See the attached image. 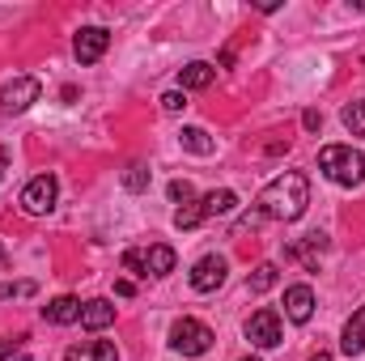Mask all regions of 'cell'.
<instances>
[{
    "instance_id": "obj_1",
    "label": "cell",
    "mask_w": 365,
    "mask_h": 361,
    "mask_svg": "<svg viewBox=\"0 0 365 361\" xmlns=\"http://www.w3.org/2000/svg\"><path fill=\"white\" fill-rule=\"evenodd\" d=\"M306 204H310V183H306V175H302V171H284V175H276V179L259 191L255 208L238 221L234 234L255 230L259 221H297V217L306 213Z\"/></svg>"
},
{
    "instance_id": "obj_2",
    "label": "cell",
    "mask_w": 365,
    "mask_h": 361,
    "mask_svg": "<svg viewBox=\"0 0 365 361\" xmlns=\"http://www.w3.org/2000/svg\"><path fill=\"white\" fill-rule=\"evenodd\" d=\"M319 171L340 187H361L365 183V158L353 145H323L319 149Z\"/></svg>"
},
{
    "instance_id": "obj_3",
    "label": "cell",
    "mask_w": 365,
    "mask_h": 361,
    "mask_svg": "<svg viewBox=\"0 0 365 361\" xmlns=\"http://www.w3.org/2000/svg\"><path fill=\"white\" fill-rule=\"evenodd\" d=\"M234 208H238V191L221 187V191H208V195L182 204L179 213H175V225H179V230H195L200 221H208V217H230Z\"/></svg>"
},
{
    "instance_id": "obj_4",
    "label": "cell",
    "mask_w": 365,
    "mask_h": 361,
    "mask_svg": "<svg viewBox=\"0 0 365 361\" xmlns=\"http://www.w3.org/2000/svg\"><path fill=\"white\" fill-rule=\"evenodd\" d=\"M128 272L136 276H170L175 272V251L166 243H153V247H128L123 260H119Z\"/></svg>"
},
{
    "instance_id": "obj_5",
    "label": "cell",
    "mask_w": 365,
    "mask_h": 361,
    "mask_svg": "<svg viewBox=\"0 0 365 361\" xmlns=\"http://www.w3.org/2000/svg\"><path fill=\"white\" fill-rule=\"evenodd\" d=\"M212 345H217V336H212L208 323H200V319H175V327H170V349H179L182 357H204Z\"/></svg>"
},
{
    "instance_id": "obj_6",
    "label": "cell",
    "mask_w": 365,
    "mask_h": 361,
    "mask_svg": "<svg viewBox=\"0 0 365 361\" xmlns=\"http://www.w3.org/2000/svg\"><path fill=\"white\" fill-rule=\"evenodd\" d=\"M56 195H60L56 175H34V179L26 183V191H21V213L43 217V213H51V208H56Z\"/></svg>"
},
{
    "instance_id": "obj_7",
    "label": "cell",
    "mask_w": 365,
    "mask_h": 361,
    "mask_svg": "<svg viewBox=\"0 0 365 361\" xmlns=\"http://www.w3.org/2000/svg\"><path fill=\"white\" fill-rule=\"evenodd\" d=\"M38 93H43L38 77H13V81L0 90V111H4V115H21V111H30V106L38 102Z\"/></svg>"
},
{
    "instance_id": "obj_8",
    "label": "cell",
    "mask_w": 365,
    "mask_h": 361,
    "mask_svg": "<svg viewBox=\"0 0 365 361\" xmlns=\"http://www.w3.org/2000/svg\"><path fill=\"white\" fill-rule=\"evenodd\" d=\"M247 340H251L255 349H276V345L284 340L280 315H276V310H255V315L247 319Z\"/></svg>"
},
{
    "instance_id": "obj_9",
    "label": "cell",
    "mask_w": 365,
    "mask_h": 361,
    "mask_svg": "<svg viewBox=\"0 0 365 361\" xmlns=\"http://www.w3.org/2000/svg\"><path fill=\"white\" fill-rule=\"evenodd\" d=\"M225 276H230V260H225V255H204V260L191 268V289H195V293H212V289L225 285Z\"/></svg>"
},
{
    "instance_id": "obj_10",
    "label": "cell",
    "mask_w": 365,
    "mask_h": 361,
    "mask_svg": "<svg viewBox=\"0 0 365 361\" xmlns=\"http://www.w3.org/2000/svg\"><path fill=\"white\" fill-rule=\"evenodd\" d=\"M106 47H110V34H106L102 26H86V30L73 39V51H77L81 64H98V60L106 56Z\"/></svg>"
},
{
    "instance_id": "obj_11",
    "label": "cell",
    "mask_w": 365,
    "mask_h": 361,
    "mask_svg": "<svg viewBox=\"0 0 365 361\" xmlns=\"http://www.w3.org/2000/svg\"><path fill=\"white\" fill-rule=\"evenodd\" d=\"M327 251V234H319V230H310V234H302V238H293L289 243V260H297L302 268H319V255Z\"/></svg>"
},
{
    "instance_id": "obj_12",
    "label": "cell",
    "mask_w": 365,
    "mask_h": 361,
    "mask_svg": "<svg viewBox=\"0 0 365 361\" xmlns=\"http://www.w3.org/2000/svg\"><path fill=\"white\" fill-rule=\"evenodd\" d=\"M314 315V289L310 285H289L284 289V319L289 323H310Z\"/></svg>"
},
{
    "instance_id": "obj_13",
    "label": "cell",
    "mask_w": 365,
    "mask_h": 361,
    "mask_svg": "<svg viewBox=\"0 0 365 361\" xmlns=\"http://www.w3.org/2000/svg\"><path fill=\"white\" fill-rule=\"evenodd\" d=\"M64 361H119V349L110 340H86V345L64 349Z\"/></svg>"
},
{
    "instance_id": "obj_14",
    "label": "cell",
    "mask_w": 365,
    "mask_h": 361,
    "mask_svg": "<svg viewBox=\"0 0 365 361\" xmlns=\"http://www.w3.org/2000/svg\"><path fill=\"white\" fill-rule=\"evenodd\" d=\"M115 323V306L106 298H93V302H81V327L86 332H102Z\"/></svg>"
},
{
    "instance_id": "obj_15",
    "label": "cell",
    "mask_w": 365,
    "mask_h": 361,
    "mask_svg": "<svg viewBox=\"0 0 365 361\" xmlns=\"http://www.w3.org/2000/svg\"><path fill=\"white\" fill-rule=\"evenodd\" d=\"M340 353L344 357H361L365 353V306L344 323V336H340Z\"/></svg>"
},
{
    "instance_id": "obj_16",
    "label": "cell",
    "mask_w": 365,
    "mask_h": 361,
    "mask_svg": "<svg viewBox=\"0 0 365 361\" xmlns=\"http://www.w3.org/2000/svg\"><path fill=\"white\" fill-rule=\"evenodd\" d=\"M43 319H47V323H60V327H64V323H77V319H81V302H77L73 293H64V298H56V302L43 306Z\"/></svg>"
},
{
    "instance_id": "obj_17",
    "label": "cell",
    "mask_w": 365,
    "mask_h": 361,
    "mask_svg": "<svg viewBox=\"0 0 365 361\" xmlns=\"http://www.w3.org/2000/svg\"><path fill=\"white\" fill-rule=\"evenodd\" d=\"M212 77H217V68H212V64H204V60H191L187 68H179L182 93H187V90H208V86H212Z\"/></svg>"
},
{
    "instance_id": "obj_18",
    "label": "cell",
    "mask_w": 365,
    "mask_h": 361,
    "mask_svg": "<svg viewBox=\"0 0 365 361\" xmlns=\"http://www.w3.org/2000/svg\"><path fill=\"white\" fill-rule=\"evenodd\" d=\"M179 145L187 149V153H195V158H208V153L217 149V141H212L204 128H182V132H179Z\"/></svg>"
},
{
    "instance_id": "obj_19",
    "label": "cell",
    "mask_w": 365,
    "mask_h": 361,
    "mask_svg": "<svg viewBox=\"0 0 365 361\" xmlns=\"http://www.w3.org/2000/svg\"><path fill=\"white\" fill-rule=\"evenodd\" d=\"M276 280H280V268H276V264H259V268L251 272L247 289H251V293H268V289H272Z\"/></svg>"
},
{
    "instance_id": "obj_20",
    "label": "cell",
    "mask_w": 365,
    "mask_h": 361,
    "mask_svg": "<svg viewBox=\"0 0 365 361\" xmlns=\"http://www.w3.org/2000/svg\"><path fill=\"white\" fill-rule=\"evenodd\" d=\"M340 119H344V128H349L353 136H365V102H349V106L340 111Z\"/></svg>"
},
{
    "instance_id": "obj_21",
    "label": "cell",
    "mask_w": 365,
    "mask_h": 361,
    "mask_svg": "<svg viewBox=\"0 0 365 361\" xmlns=\"http://www.w3.org/2000/svg\"><path fill=\"white\" fill-rule=\"evenodd\" d=\"M30 293H38L34 280H4L0 285V298H30Z\"/></svg>"
},
{
    "instance_id": "obj_22",
    "label": "cell",
    "mask_w": 365,
    "mask_h": 361,
    "mask_svg": "<svg viewBox=\"0 0 365 361\" xmlns=\"http://www.w3.org/2000/svg\"><path fill=\"white\" fill-rule=\"evenodd\" d=\"M166 195H170V200L182 208V204H191V200H195V187H191L187 179H175L170 187H166Z\"/></svg>"
},
{
    "instance_id": "obj_23",
    "label": "cell",
    "mask_w": 365,
    "mask_h": 361,
    "mask_svg": "<svg viewBox=\"0 0 365 361\" xmlns=\"http://www.w3.org/2000/svg\"><path fill=\"white\" fill-rule=\"evenodd\" d=\"M123 187H128V191H145V187H149V171H145V166H128V171H123Z\"/></svg>"
},
{
    "instance_id": "obj_24",
    "label": "cell",
    "mask_w": 365,
    "mask_h": 361,
    "mask_svg": "<svg viewBox=\"0 0 365 361\" xmlns=\"http://www.w3.org/2000/svg\"><path fill=\"white\" fill-rule=\"evenodd\" d=\"M158 102H162V111H166V115H179L182 106H187V93H182V90H166Z\"/></svg>"
},
{
    "instance_id": "obj_25",
    "label": "cell",
    "mask_w": 365,
    "mask_h": 361,
    "mask_svg": "<svg viewBox=\"0 0 365 361\" xmlns=\"http://www.w3.org/2000/svg\"><path fill=\"white\" fill-rule=\"evenodd\" d=\"M302 128H306V132H319V128H323V115H319V111H306V115H302Z\"/></svg>"
},
{
    "instance_id": "obj_26",
    "label": "cell",
    "mask_w": 365,
    "mask_h": 361,
    "mask_svg": "<svg viewBox=\"0 0 365 361\" xmlns=\"http://www.w3.org/2000/svg\"><path fill=\"white\" fill-rule=\"evenodd\" d=\"M115 293H119V298H136V285H132V280H115Z\"/></svg>"
},
{
    "instance_id": "obj_27",
    "label": "cell",
    "mask_w": 365,
    "mask_h": 361,
    "mask_svg": "<svg viewBox=\"0 0 365 361\" xmlns=\"http://www.w3.org/2000/svg\"><path fill=\"white\" fill-rule=\"evenodd\" d=\"M4 171H9V149L0 145V179H4Z\"/></svg>"
},
{
    "instance_id": "obj_28",
    "label": "cell",
    "mask_w": 365,
    "mask_h": 361,
    "mask_svg": "<svg viewBox=\"0 0 365 361\" xmlns=\"http://www.w3.org/2000/svg\"><path fill=\"white\" fill-rule=\"evenodd\" d=\"M0 357H13V340H0Z\"/></svg>"
},
{
    "instance_id": "obj_29",
    "label": "cell",
    "mask_w": 365,
    "mask_h": 361,
    "mask_svg": "<svg viewBox=\"0 0 365 361\" xmlns=\"http://www.w3.org/2000/svg\"><path fill=\"white\" fill-rule=\"evenodd\" d=\"M310 361H331V353H323V349H319V353H314Z\"/></svg>"
},
{
    "instance_id": "obj_30",
    "label": "cell",
    "mask_w": 365,
    "mask_h": 361,
    "mask_svg": "<svg viewBox=\"0 0 365 361\" xmlns=\"http://www.w3.org/2000/svg\"><path fill=\"white\" fill-rule=\"evenodd\" d=\"M0 268H9V255H4V247H0Z\"/></svg>"
},
{
    "instance_id": "obj_31",
    "label": "cell",
    "mask_w": 365,
    "mask_h": 361,
    "mask_svg": "<svg viewBox=\"0 0 365 361\" xmlns=\"http://www.w3.org/2000/svg\"><path fill=\"white\" fill-rule=\"evenodd\" d=\"M247 361H259V357H247Z\"/></svg>"
}]
</instances>
